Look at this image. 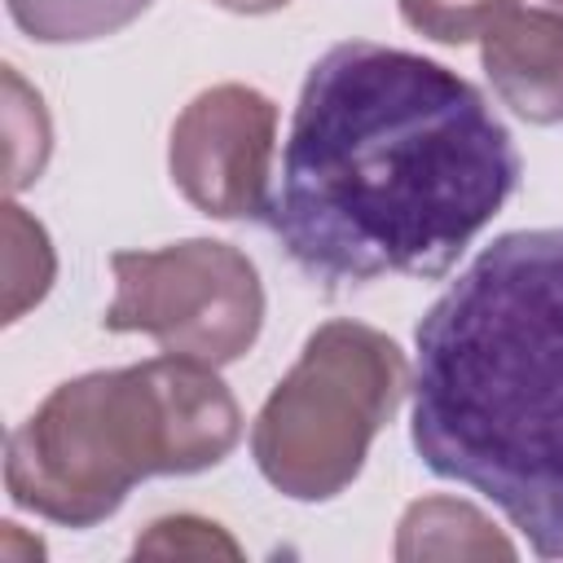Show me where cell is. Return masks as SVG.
<instances>
[{"mask_svg": "<svg viewBox=\"0 0 563 563\" xmlns=\"http://www.w3.org/2000/svg\"><path fill=\"white\" fill-rule=\"evenodd\" d=\"M519 185V150L457 70L343 40L290 119L268 229L325 290L444 277Z\"/></svg>", "mask_w": 563, "mask_h": 563, "instance_id": "6da1fadb", "label": "cell"}, {"mask_svg": "<svg viewBox=\"0 0 563 563\" xmlns=\"http://www.w3.org/2000/svg\"><path fill=\"white\" fill-rule=\"evenodd\" d=\"M409 440L563 559V229L493 238L413 330Z\"/></svg>", "mask_w": 563, "mask_h": 563, "instance_id": "7a4b0ae2", "label": "cell"}, {"mask_svg": "<svg viewBox=\"0 0 563 563\" xmlns=\"http://www.w3.org/2000/svg\"><path fill=\"white\" fill-rule=\"evenodd\" d=\"M242 440V409L216 365L150 356L57 383L4 444V488L66 528L110 519L150 475L220 466Z\"/></svg>", "mask_w": 563, "mask_h": 563, "instance_id": "3957f363", "label": "cell"}, {"mask_svg": "<svg viewBox=\"0 0 563 563\" xmlns=\"http://www.w3.org/2000/svg\"><path fill=\"white\" fill-rule=\"evenodd\" d=\"M396 339L365 321H325L268 391L251 427L260 475L290 501H330L365 466L374 435L409 391Z\"/></svg>", "mask_w": 563, "mask_h": 563, "instance_id": "277c9868", "label": "cell"}, {"mask_svg": "<svg viewBox=\"0 0 563 563\" xmlns=\"http://www.w3.org/2000/svg\"><path fill=\"white\" fill-rule=\"evenodd\" d=\"M114 299L101 317L114 334H150L172 356L229 365L251 352L264 325L255 264L216 238H185L158 251H114Z\"/></svg>", "mask_w": 563, "mask_h": 563, "instance_id": "5b68a950", "label": "cell"}, {"mask_svg": "<svg viewBox=\"0 0 563 563\" xmlns=\"http://www.w3.org/2000/svg\"><path fill=\"white\" fill-rule=\"evenodd\" d=\"M277 145V106L251 84L202 88L172 123V185L216 220L268 211V167Z\"/></svg>", "mask_w": 563, "mask_h": 563, "instance_id": "8992f818", "label": "cell"}, {"mask_svg": "<svg viewBox=\"0 0 563 563\" xmlns=\"http://www.w3.org/2000/svg\"><path fill=\"white\" fill-rule=\"evenodd\" d=\"M479 62L519 119L537 128L563 123V9H506L479 40Z\"/></svg>", "mask_w": 563, "mask_h": 563, "instance_id": "52a82bcc", "label": "cell"}, {"mask_svg": "<svg viewBox=\"0 0 563 563\" xmlns=\"http://www.w3.org/2000/svg\"><path fill=\"white\" fill-rule=\"evenodd\" d=\"M396 559H515V545L493 528L484 510L457 497H422L400 515Z\"/></svg>", "mask_w": 563, "mask_h": 563, "instance_id": "ba28073f", "label": "cell"}, {"mask_svg": "<svg viewBox=\"0 0 563 563\" xmlns=\"http://www.w3.org/2000/svg\"><path fill=\"white\" fill-rule=\"evenodd\" d=\"M9 18L35 44H88L132 26L154 0H4Z\"/></svg>", "mask_w": 563, "mask_h": 563, "instance_id": "9c48e42d", "label": "cell"}, {"mask_svg": "<svg viewBox=\"0 0 563 563\" xmlns=\"http://www.w3.org/2000/svg\"><path fill=\"white\" fill-rule=\"evenodd\" d=\"M4 211V321H18L26 308H35L53 277H57V255L35 216H26L13 198L0 207Z\"/></svg>", "mask_w": 563, "mask_h": 563, "instance_id": "30bf717a", "label": "cell"}, {"mask_svg": "<svg viewBox=\"0 0 563 563\" xmlns=\"http://www.w3.org/2000/svg\"><path fill=\"white\" fill-rule=\"evenodd\" d=\"M4 136H9V194H18L31 180H40L53 150V132L40 92H31L13 66H4Z\"/></svg>", "mask_w": 563, "mask_h": 563, "instance_id": "8fae6325", "label": "cell"}, {"mask_svg": "<svg viewBox=\"0 0 563 563\" xmlns=\"http://www.w3.org/2000/svg\"><path fill=\"white\" fill-rule=\"evenodd\" d=\"M519 0H400V18L435 44H471Z\"/></svg>", "mask_w": 563, "mask_h": 563, "instance_id": "7c38bea8", "label": "cell"}, {"mask_svg": "<svg viewBox=\"0 0 563 563\" xmlns=\"http://www.w3.org/2000/svg\"><path fill=\"white\" fill-rule=\"evenodd\" d=\"M132 554H145V559H216V554L220 559H238L242 550L211 519H198V515H163V519H154L136 537Z\"/></svg>", "mask_w": 563, "mask_h": 563, "instance_id": "4fadbf2b", "label": "cell"}, {"mask_svg": "<svg viewBox=\"0 0 563 563\" xmlns=\"http://www.w3.org/2000/svg\"><path fill=\"white\" fill-rule=\"evenodd\" d=\"M220 9H229V13H277V9H286L290 0H216Z\"/></svg>", "mask_w": 563, "mask_h": 563, "instance_id": "5bb4252c", "label": "cell"}, {"mask_svg": "<svg viewBox=\"0 0 563 563\" xmlns=\"http://www.w3.org/2000/svg\"><path fill=\"white\" fill-rule=\"evenodd\" d=\"M550 9H563V0H550Z\"/></svg>", "mask_w": 563, "mask_h": 563, "instance_id": "9a60e30c", "label": "cell"}]
</instances>
